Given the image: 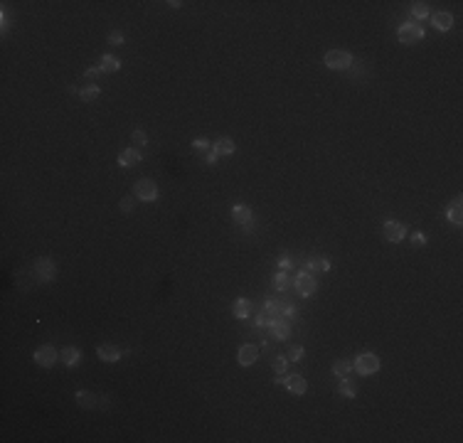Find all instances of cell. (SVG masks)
<instances>
[{
  "instance_id": "obj_3",
  "label": "cell",
  "mask_w": 463,
  "mask_h": 443,
  "mask_svg": "<svg viewBox=\"0 0 463 443\" xmlns=\"http://www.w3.org/2000/svg\"><path fill=\"white\" fill-rule=\"evenodd\" d=\"M352 369L355 372H360V374H375L377 369H380V357L377 355H372V352H365V355H360L355 362H352Z\"/></svg>"
},
{
  "instance_id": "obj_26",
  "label": "cell",
  "mask_w": 463,
  "mask_h": 443,
  "mask_svg": "<svg viewBox=\"0 0 463 443\" xmlns=\"http://www.w3.org/2000/svg\"><path fill=\"white\" fill-rule=\"evenodd\" d=\"M99 94H101V89H99L96 84H86V86H84V89L79 91V96L84 99V101H94Z\"/></svg>"
},
{
  "instance_id": "obj_5",
  "label": "cell",
  "mask_w": 463,
  "mask_h": 443,
  "mask_svg": "<svg viewBox=\"0 0 463 443\" xmlns=\"http://www.w3.org/2000/svg\"><path fill=\"white\" fill-rule=\"evenodd\" d=\"M35 362L40 364V367H54V362L59 360V352L52 347V345H42V347L35 350Z\"/></svg>"
},
{
  "instance_id": "obj_24",
  "label": "cell",
  "mask_w": 463,
  "mask_h": 443,
  "mask_svg": "<svg viewBox=\"0 0 463 443\" xmlns=\"http://www.w3.org/2000/svg\"><path fill=\"white\" fill-rule=\"evenodd\" d=\"M412 13H414V17H429L431 15V5L429 3H424V0H416L414 5H412Z\"/></svg>"
},
{
  "instance_id": "obj_35",
  "label": "cell",
  "mask_w": 463,
  "mask_h": 443,
  "mask_svg": "<svg viewBox=\"0 0 463 443\" xmlns=\"http://www.w3.org/2000/svg\"><path fill=\"white\" fill-rule=\"evenodd\" d=\"M121 209H124V212H131V209H133V197H131V195H126V197L121 200Z\"/></svg>"
},
{
  "instance_id": "obj_31",
  "label": "cell",
  "mask_w": 463,
  "mask_h": 443,
  "mask_svg": "<svg viewBox=\"0 0 463 443\" xmlns=\"http://www.w3.org/2000/svg\"><path fill=\"white\" fill-rule=\"evenodd\" d=\"M291 266H293L291 256H288V254H281V259H279V269H281V271H288Z\"/></svg>"
},
{
  "instance_id": "obj_11",
  "label": "cell",
  "mask_w": 463,
  "mask_h": 443,
  "mask_svg": "<svg viewBox=\"0 0 463 443\" xmlns=\"http://www.w3.org/2000/svg\"><path fill=\"white\" fill-rule=\"evenodd\" d=\"M431 25L436 27L439 32H446L453 27V15L446 13V10H441V13H434L431 15Z\"/></svg>"
},
{
  "instance_id": "obj_15",
  "label": "cell",
  "mask_w": 463,
  "mask_h": 443,
  "mask_svg": "<svg viewBox=\"0 0 463 443\" xmlns=\"http://www.w3.org/2000/svg\"><path fill=\"white\" fill-rule=\"evenodd\" d=\"M446 219L451 222V224H461L463 222V205H461V200H453L451 205L446 207Z\"/></svg>"
},
{
  "instance_id": "obj_9",
  "label": "cell",
  "mask_w": 463,
  "mask_h": 443,
  "mask_svg": "<svg viewBox=\"0 0 463 443\" xmlns=\"http://www.w3.org/2000/svg\"><path fill=\"white\" fill-rule=\"evenodd\" d=\"M232 219L237 222V224H241L244 229H249L252 224H254V214H252V209L244 205H237L234 209H232Z\"/></svg>"
},
{
  "instance_id": "obj_34",
  "label": "cell",
  "mask_w": 463,
  "mask_h": 443,
  "mask_svg": "<svg viewBox=\"0 0 463 443\" xmlns=\"http://www.w3.org/2000/svg\"><path fill=\"white\" fill-rule=\"evenodd\" d=\"M192 145H195V150H209L207 138H197V141H192Z\"/></svg>"
},
{
  "instance_id": "obj_36",
  "label": "cell",
  "mask_w": 463,
  "mask_h": 443,
  "mask_svg": "<svg viewBox=\"0 0 463 443\" xmlns=\"http://www.w3.org/2000/svg\"><path fill=\"white\" fill-rule=\"evenodd\" d=\"M424 241H426V237H424L421 232H414V234H412V244H414V246H424Z\"/></svg>"
},
{
  "instance_id": "obj_12",
  "label": "cell",
  "mask_w": 463,
  "mask_h": 443,
  "mask_svg": "<svg viewBox=\"0 0 463 443\" xmlns=\"http://www.w3.org/2000/svg\"><path fill=\"white\" fill-rule=\"evenodd\" d=\"M284 387H286L291 394H298V396L305 394V389H308V384H305V379L301 377V374H291V377H286V384H284Z\"/></svg>"
},
{
  "instance_id": "obj_20",
  "label": "cell",
  "mask_w": 463,
  "mask_h": 443,
  "mask_svg": "<svg viewBox=\"0 0 463 443\" xmlns=\"http://www.w3.org/2000/svg\"><path fill=\"white\" fill-rule=\"evenodd\" d=\"M333 374H335L337 379H348L352 374V362L350 360H340V362L333 364Z\"/></svg>"
},
{
  "instance_id": "obj_13",
  "label": "cell",
  "mask_w": 463,
  "mask_h": 443,
  "mask_svg": "<svg viewBox=\"0 0 463 443\" xmlns=\"http://www.w3.org/2000/svg\"><path fill=\"white\" fill-rule=\"evenodd\" d=\"M96 355H99V360H101V362H118L121 350L116 347V345H99Z\"/></svg>"
},
{
  "instance_id": "obj_4",
  "label": "cell",
  "mask_w": 463,
  "mask_h": 443,
  "mask_svg": "<svg viewBox=\"0 0 463 443\" xmlns=\"http://www.w3.org/2000/svg\"><path fill=\"white\" fill-rule=\"evenodd\" d=\"M397 37H399L402 45H414V42H419L424 37V27L416 25V22H404L397 30Z\"/></svg>"
},
{
  "instance_id": "obj_25",
  "label": "cell",
  "mask_w": 463,
  "mask_h": 443,
  "mask_svg": "<svg viewBox=\"0 0 463 443\" xmlns=\"http://www.w3.org/2000/svg\"><path fill=\"white\" fill-rule=\"evenodd\" d=\"M273 286H276L279 291H286L288 286H291V276H288V271H279V273L273 276Z\"/></svg>"
},
{
  "instance_id": "obj_8",
  "label": "cell",
  "mask_w": 463,
  "mask_h": 443,
  "mask_svg": "<svg viewBox=\"0 0 463 443\" xmlns=\"http://www.w3.org/2000/svg\"><path fill=\"white\" fill-rule=\"evenodd\" d=\"M404 237H407V229H404V224H399V222H394V219L384 222V239H387V241H392V244H399Z\"/></svg>"
},
{
  "instance_id": "obj_22",
  "label": "cell",
  "mask_w": 463,
  "mask_h": 443,
  "mask_svg": "<svg viewBox=\"0 0 463 443\" xmlns=\"http://www.w3.org/2000/svg\"><path fill=\"white\" fill-rule=\"evenodd\" d=\"M308 269L318 271V273H325V271H330V259H325V256H311Z\"/></svg>"
},
{
  "instance_id": "obj_30",
  "label": "cell",
  "mask_w": 463,
  "mask_h": 443,
  "mask_svg": "<svg viewBox=\"0 0 463 443\" xmlns=\"http://www.w3.org/2000/svg\"><path fill=\"white\" fill-rule=\"evenodd\" d=\"M131 141L136 143V145H145V143H148V136H145L143 131H133V133H131Z\"/></svg>"
},
{
  "instance_id": "obj_16",
  "label": "cell",
  "mask_w": 463,
  "mask_h": 443,
  "mask_svg": "<svg viewBox=\"0 0 463 443\" xmlns=\"http://www.w3.org/2000/svg\"><path fill=\"white\" fill-rule=\"evenodd\" d=\"M138 163H141V153L138 150H133V148L121 150V155H118V165L121 168H131V165H138Z\"/></svg>"
},
{
  "instance_id": "obj_19",
  "label": "cell",
  "mask_w": 463,
  "mask_h": 443,
  "mask_svg": "<svg viewBox=\"0 0 463 443\" xmlns=\"http://www.w3.org/2000/svg\"><path fill=\"white\" fill-rule=\"evenodd\" d=\"M232 313H234L237 318H249L252 315V301H249V298H237Z\"/></svg>"
},
{
  "instance_id": "obj_14",
  "label": "cell",
  "mask_w": 463,
  "mask_h": 443,
  "mask_svg": "<svg viewBox=\"0 0 463 443\" xmlns=\"http://www.w3.org/2000/svg\"><path fill=\"white\" fill-rule=\"evenodd\" d=\"M74 399H77V404H79L81 409H94L96 404H99V396L94 392H86V389H79L74 394Z\"/></svg>"
},
{
  "instance_id": "obj_2",
  "label": "cell",
  "mask_w": 463,
  "mask_h": 443,
  "mask_svg": "<svg viewBox=\"0 0 463 443\" xmlns=\"http://www.w3.org/2000/svg\"><path fill=\"white\" fill-rule=\"evenodd\" d=\"M325 67L328 69H335V72H340V69H348V67H352V54L350 52H345V49H330L328 54H325Z\"/></svg>"
},
{
  "instance_id": "obj_23",
  "label": "cell",
  "mask_w": 463,
  "mask_h": 443,
  "mask_svg": "<svg viewBox=\"0 0 463 443\" xmlns=\"http://www.w3.org/2000/svg\"><path fill=\"white\" fill-rule=\"evenodd\" d=\"M99 69H101V72H118V69H121V62H118L113 54H104L101 62H99Z\"/></svg>"
},
{
  "instance_id": "obj_28",
  "label": "cell",
  "mask_w": 463,
  "mask_h": 443,
  "mask_svg": "<svg viewBox=\"0 0 463 443\" xmlns=\"http://www.w3.org/2000/svg\"><path fill=\"white\" fill-rule=\"evenodd\" d=\"M301 357H303V347H301V345H293V347L288 350V360H291V362H298Z\"/></svg>"
},
{
  "instance_id": "obj_33",
  "label": "cell",
  "mask_w": 463,
  "mask_h": 443,
  "mask_svg": "<svg viewBox=\"0 0 463 443\" xmlns=\"http://www.w3.org/2000/svg\"><path fill=\"white\" fill-rule=\"evenodd\" d=\"M99 74H101V69H99V67H91V69H86V72H84V79H86V81H94Z\"/></svg>"
},
{
  "instance_id": "obj_32",
  "label": "cell",
  "mask_w": 463,
  "mask_h": 443,
  "mask_svg": "<svg viewBox=\"0 0 463 443\" xmlns=\"http://www.w3.org/2000/svg\"><path fill=\"white\" fill-rule=\"evenodd\" d=\"M109 45L121 47V45H124V35H121V32H111V35H109Z\"/></svg>"
},
{
  "instance_id": "obj_38",
  "label": "cell",
  "mask_w": 463,
  "mask_h": 443,
  "mask_svg": "<svg viewBox=\"0 0 463 443\" xmlns=\"http://www.w3.org/2000/svg\"><path fill=\"white\" fill-rule=\"evenodd\" d=\"M273 384H279V387H281V384H286V377H281V374H279V377L273 379Z\"/></svg>"
},
{
  "instance_id": "obj_37",
  "label": "cell",
  "mask_w": 463,
  "mask_h": 443,
  "mask_svg": "<svg viewBox=\"0 0 463 443\" xmlns=\"http://www.w3.org/2000/svg\"><path fill=\"white\" fill-rule=\"evenodd\" d=\"M207 163H209V165H214V163H217V153H214V150H207Z\"/></svg>"
},
{
  "instance_id": "obj_29",
  "label": "cell",
  "mask_w": 463,
  "mask_h": 443,
  "mask_svg": "<svg viewBox=\"0 0 463 443\" xmlns=\"http://www.w3.org/2000/svg\"><path fill=\"white\" fill-rule=\"evenodd\" d=\"M340 394H343V396H350V399H352V396H355V387H352L348 379H343V382H340Z\"/></svg>"
},
{
  "instance_id": "obj_10",
  "label": "cell",
  "mask_w": 463,
  "mask_h": 443,
  "mask_svg": "<svg viewBox=\"0 0 463 443\" xmlns=\"http://www.w3.org/2000/svg\"><path fill=\"white\" fill-rule=\"evenodd\" d=\"M259 357V347L256 345H241L239 352H237V360H239L241 367H252Z\"/></svg>"
},
{
  "instance_id": "obj_6",
  "label": "cell",
  "mask_w": 463,
  "mask_h": 443,
  "mask_svg": "<svg viewBox=\"0 0 463 443\" xmlns=\"http://www.w3.org/2000/svg\"><path fill=\"white\" fill-rule=\"evenodd\" d=\"M136 197L138 200H143V202H153L156 197H158V185L153 182V180H138V185H136Z\"/></svg>"
},
{
  "instance_id": "obj_17",
  "label": "cell",
  "mask_w": 463,
  "mask_h": 443,
  "mask_svg": "<svg viewBox=\"0 0 463 443\" xmlns=\"http://www.w3.org/2000/svg\"><path fill=\"white\" fill-rule=\"evenodd\" d=\"M271 335H273V340H286V337H291V325H288L286 320H273Z\"/></svg>"
},
{
  "instance_id": "obj_21",
  "label": "cell",
  "mask_w": 463,
  "mask_h": 443,
  "mask_svg": "<svg viewBox=\"0 0 463 443\" xmlns=\"http://www.w3.org/2000/svg\"><path fill=\"white\" fill-rule=\"evenodd\" d=\"M217 155H232L234 153V141L232 138H220V141H214V148H212Z\"/></svg>"
},
{
  "instance_id": "obj_27",
  "label": "cell",
  "mask_w": 463,
  "mask_h": 443,
  "mask_svg": "<svg viewBox=\"0 0 463 443\" xmlns=\"http://www.w3.org/2000/svg\"><path fill=\"white\" fill-rule=\"evenodd\" d=\"M286 364H288V357H284V355L273 357V372H276V374H284V372H286Z\"/></svg>"
},
{
  "instance_id": "obj_18",
  "label": "cell",
  "mask_w": 463,
  "mask_h": 443,
  "mask_svg": "<svg viewBox=\"0 0 463 443\" xmlns=\"http://www.w3.org/2000/svg\"><path fill=\"white\" fill-rule=\"evenodd\" d=\"M59 360H62L67 367H77L81 360V352L77 347H64L62 352H59Z\"/></svg>"
},
{
  "instance_id": "obj_7",
  "label": "cell",
  "mask_w": 463,
  "mask_h": 443,
  "mask_svg": "<svg viewBox=\"0 0 463 443\" xmlns=\"http://www.w3.org/2000/svg\"><path fill=\"white\" fill-rule=\"evenodd\" d=\"M316 288H318V281H316L308 271H301V273L296 276V291H298L301 296H313Z\"/></svg>"
},
{
  "instance_id": "obj_1",
  "label": "cell",
  "mask_w": 463,
  "mask_h": 443,
  "mask_svg": "<svg viewBox=\"0 0 463 443\" xmlns=\"http://www.w3.org/2000/svg\"><path fill=\"white\" fill-rule=\"evenodd\" d=\"M32 276H35L40 283H49V281H54V276H57V266H54V261H52V259H37V261H35V266H32Z\"/></svg>"
}]
</instances>
